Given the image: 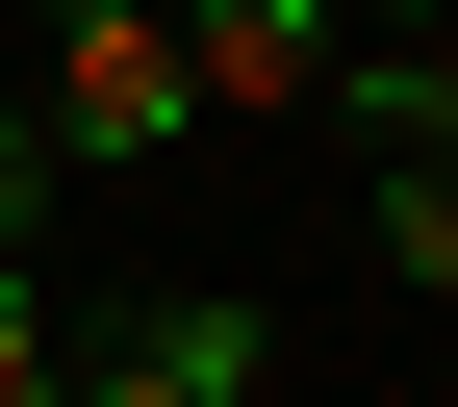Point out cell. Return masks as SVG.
Instances as JSON below:
<instances>
[{
  "mask_svg": "<svg viewBox=\"0 0 458 407\" xmlns=\"http://www.w3.org/2000/svg\"><path fill=\"white\" fill-rule=\"evenodd\" d=\"M179 77L255 128V102H331V0H179Z\"/></svg>",
  "mask_w": 458,
  "mask_h": 407,
  "instance_id": "3957f363",
  "label": "cell"
},
{
  "mask_svg": "<svg viewBox=\"0 0 458 407\" xmlns=\"http://www.w3.org/2000/svg\"><path fill=\"white\" fill-rule=\"evenodd\" d=\"M382 280H433V306H458V153H382Z\"/></svg>",
  "mask_w": 458,
  "mask_h": 407,
  "instance_id": "5b68a950",
  "label": "cell"
},
{
  "mask_svg": "<svg viewBox=\"0 0 458 407\" xmlns=\"http://www.w3.org/2000/svg\"><path fill=\"white\" fill-rule=\"evenodd\" d=\"M26 128H51V153H179V128H204V77H179V26H128V0H51Z\"/></svg>",
  "mask_w": 458,
  "mask_h": 407,
  "instance_id": "6da1fadb",
  "label": "cell"
},
{
  "mask_svg": "<svg viewBox=\"0 0 458 407\" xmlns=\"http://www.w3.org/2000/svg\"><path fill=\"white\" fill-rule=\"evenodd\" d=\"M128 26H179V0H128Z\"/></svg>",
  "mask_w": 458,
  "mask_h": 407,
  "instance_id": "9c48e42d",
  "label": "cell"
},
{
  "mask_svg": "<svg viewBox=\"0 0 458 407\" xmlns=\"http://www.w3.org/2000/svg\"><path fill=\"white\" fill-rule=\"evenodd\" d=\"M331 77H357V128H382V153H458V26H357Z\"/></svg>",
  "mask_w": 458,
  "mask_h": 407,
  "instance_id": "277c9868",
  "label": "cell"
},
{
  "mask_svg": "<svg viewBox=\"0 0 458 407\" xmlns=\"http://www.w3.org/2000/svg\"><path fill=\"white\" fill-rule=\"evenodd\" d=\"M357 26H458V0H331V51H357Z\"/></svg>",
  "mask_w": 458,
  "mask_h": 407,
  "instance_id": "ba28073f",
  "label": "cell"
},
{
  "mask_svg": "<svg viewBox=\"0 0 458 407\" xmlns=\"http://www.w3.org/2000/svg\"><path fill=\"white\" fill-rule=\"evenodd\" d=\"M0 407H77V357H51V280H26V204H0Z\"/></svg>",
  "mask_w": 458,
  "mask_h": 407,
  "instance_id": "8992f818",
  "label": "cell"
},
{
  "mask_svg": "<svg viewBox=\"0 0 458 407\" xmlns=\"http://www.w3.org/2000/svg\"><path fill=\"white\" fill-rule=\"evenodd\" d=\"M26 179H51V128H26V77H0V204H26Z\"/></svg>",
  "mask_w": 458,
  "mask_h": 407,
  "instance_id": "52a82bcc",
  "label": "cell"
},
{
  "mask_svg": "<svg viewBox=\"0 0 458 407\" xmlns=\"http://www.w3.org/2000/svg\"><path fill=\"white\" fill-rule=\"evenodd\" d=\"M255 382H280V331L229 306V280H179V306H128V331L77 357V407H255Z\"/></svg>",
  "mask_w": 458,
  "mask_h": 407,
  "instance_id": "7a4b0ae2",
  "label": "cell"
}]
</instances>
